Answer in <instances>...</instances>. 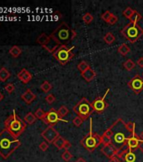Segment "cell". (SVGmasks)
<instances>
[{"label":"cell","mask_w":143,"mask_h":162,"mask_svg":"<svg viewBox=\"0 0 143 162\" xmlns=\"http://www.w3.org/2000/svg\"><path fill=\"white\" fill-rule=\"evenodd\" d=\"M135 132L136 131L132 132L128 128L127 123L125 122L122 118H118L104 133L111 138V144L119 152L127 148L128 140L132 137Z\"/></svg>","instance_id":"cell-1"},{"label":"cell","mask_w":143,"mask_h":162,"mask_svg":"<svg viewBox=\"0 0 143 162\" xmlns=\"http://www.w3.org/2000/svg\"><path fill=\"white\" fill-rule=\"evenodd\" d=\"M21 145L20 140L4 128L0 132V156L8 159Z\"/></svg>","instance_id":"cell-2"},{"label":"cell","mask_w":143,"mask_h":162,"mask_svg":"<svg viewBox=\"0 0 143 162\" xmlns=\"http://www.w3.org/2000/svg\"><path fill=\"white\" fill-rule=\"evenodd\" d=\"M4 125L6 129L9 131L16 138L20 136L26 128V122L16 114L15 111H14L13 114L6 119Z\"/></svg>","instance_id":"cell-3"},{"label":"cell","mask_w":143,"mask_h":162,"mask_svg":"<svg viewBox=\"0 0 143 162\" xmlns=\"http://www.w3.org/2000/svg\"><path fill=\"white\" fill-rule=\"evenodd\" d=\"M51 37H54L57 42L61 43L72 41L74 37H76L77 33L75 31L72 30L66 22H62L60 26L51 33Z\"/></svg>","instance_id":"cell-4"},{"label":"cell","mask_w":143,"mask_h":162,"mask_svg":"<svg viewBox=\"0 0 143 162\" xmlns=\"http://www.w3.org/2000/svg\"><path fill=\"white\" fill-rule=\"evenodd\" d=\"M101 144V136L96 133H93V119L89 122V132L86 136L80 141V144L88 152H93Z\"/></svg>","instance_id":"cell-5"},{"label":"cell","mask_w":143,"mask_h":162,"mask_svg":"<svg viewBox=\"0 0 143 162\" xmlns=\"http://www.w3.org/2000/svg\"><path fill=\"white\" fill-rule=\"evenodd\" d=\"M116 156L120 162H143V149L142 147L134 150L125 148L118 152Z\"/></svg>","instance_id":"cell-6"},{"label":"cell","mask_w":143,"mask_h":162,"mask_svg":"<svg viewBox=\"0 0 143 162\" xmlns=\"http://www.w3.org/2000/svg\"><path fill=\"white\" fill-rule=\"evenodd\" d=\"M121 34L131 43H134L143 36V29L138 24L129 23L121 31Z\"/></svg>","instance_id":"cell-7"},{"label":"cell","mask_w":143,"mask_h":162,"mask_svg":"<svg viewBox=\"0 0 143 162\" xmlns=\"http://www.w3.org/2000/svg\"><path fill=\"white\" fill-rule=\"evenodd\" d=\"M74 46L71 47H68L65 44H61L60 47L57 48L56 52L52 55L56 58V61L61 65H65L68 62H70L72 58H73L74 54L72 52V50L74 49Z\"/></svg>","instance_id":"cell-8"},{"label":"cell","mask_w":143,"mask_h":162,"mask_svg":"<svg viewBox=\"0 0 143 162\" xmlns=\"http://www.w3.org/2000/svg\"><path fill=\"white\" fill-rule=\"evenodd\" d=\"M72 111L84 121L88 119L93 112V108L92 103L89 102L87 98H82L75 106H73Z\"/></svg>","instance_id":"cell-9"},{"label":"cell","mask_w":143,"mask_h":162,"mask_svg":"<svg viewBox=\"0 0 143 162\" xmlns=\"http://www.w3.org/2000/svg\"><path fill=\"white\" fill-rule=\"evenodd\" d=\"M42 121L48 126H52V127L55 124H56L58 122H68L67 120H65V119L61 118V117L59 116V114H58L57 111L53 109V108H51V110L46 112V117H45V118Z\"/></svg>","instance_id":"cell-10"},{"label":"cell","mask_w":143,"mask_h":162,"mask_svg":"<svg viewBox=\"0 0 143 162\" xmlns=\"http://www.w3.org/2000/svg\"><path fill=\"white\" fill-rule=\"evenodd\" d=\"M109 92V89H108L105 91V93L104 94L103 96L97 97L93 102H91L93 108V111H96L98 113H102L107 108L109 104L105 101V97H106V95H107Z\"/></svg>","instance_id":"cell-11"},{"label":"cell","mask_w":143,"mask_h":162,"mask_svg":"<svg viewBox=\"0 0 143 162\" xmlns=\"http://www.w3.org/2000/svg\"><path fill=\"white\" fill-rule=\"evenodd\" d=\"M59 136V133L52 126H48L41 133V137L46 140V142H48V144H53V142Z\"/></svg>","instance_id":"cell-12"},{"label":"cell","mask_w":143,"mask_h":162,"mask_svg":"<svg viewBox=\"0 0 143 162\" xmlns=\"http://www.w3.org/2000/svg\"><path fill=\"white\" fill-rule=\"evenodd\" d=\"M129 88L132 89L136 94H139L143 90V78L137 74L128 82Z\"/></svg>","instance_id":"cell-13"},{"label":"cell","mask_w":143,"mask_h":162,"mask_svg":"<svg viewBox=\"0 0 143 162\" xmlns=\"http://www.w3.org/2000/svg\"><path fill=\"white\" fill-rule=\"evenodd\" d=\"M143 144V140L141 139V138L139 135H136V132L133 133L132 137L128 140L127 143V148L131 149V150H134V149H137L139 147H141V144Z\"/></svg>","instance_id":"cell-14"},{"label":"cell","mask_w":143,"mask_h":162,"mask_svg":"<svg viewBox=\"0 0 143 162\" xmlns=\"http://www.w3.org/2000/svg\"><path fill=\"white\" fill-rule=\"evenodd\" d=\"M101 153L104 155L109 158V159H112L113 157L116 156L118 151L115 150V148L113 146L112 144H109V145H104L101 149Z\"/></svg>","instance_id":"cell-15"},{"label":"cell","mask_w":143,"mask_h":162,"mask_svg":"<svg viewBox=\"0 0 143 162\" xmlns=\"http://www.w3.org/2000/svg\"><path fill=\"white\" fill-rule=\"evenodd\" d=\"M50 37H51V40H50V42H48L46 46L43 47H44L46 50H47L48 52H51V53L53 54V53L57 50V48L61 46V44H60V42H57L54 37H52L51 36H50Z\"/></svg>","instance_id":"cell-16"},{"label":"cell","mask_w":143,"mask_h":162,"mask_svg":"<svg viewBox=\"0 0 143 162\" xmlns=\"http://www.w3.org/2000/svg\"><path fill=\"white\" fill-rule=\"evenodd\" d=\"M17 76H18L19 79L22 81L24 84H28L32 78V74L28 70H26V68L21 69V71L18 73Z\"/></svg>","instance_id":"cell-17"},{"label":"cell","mask_w":143,"mask_h":162,"mask_svg":"<svg viewBox=\"0 0 143 162\" xmlns=\"http://www.w3.org/2000/svg\"><path fill=\"white\" fill-rule=\"evenodd\" d=\"M36 95L30 89H28L25 93L21 95V99L23 100L26 104H31L36 100Z\"/></svg>","instance_id":"cell-18"},{"label":"cell","mask_w":143,"mask_h":162,"mask_svg":"<svg viewBox=\"0 0 143 162\" xmlns=\"http://www.w3.org/2000/svg\"><path fill=\"white\" fill-rule=\"evenodd\" d=\"M81 75H82V78H84L87 82H90V81H92L93 79L96 77V72L90 68L89 69L86 70L85 72L81 73Z\"/></svg>","instance_id":"cell-19"},{"label":"cell","mask_w":143,"mask_h":162,"mask_svg":"<svg viewBox=\"0 0 143 162\" xmlns=\"http://www.w3.org/2000/svg\"><path fill=\"white\" fill-rule=\"evenodd\" d=\"M50 40H51V37L50 36H47L46 33H42L37 38V42L42 47H45L46 44L50 42Z\"/></svg>","instance_id":"cell-20"},{"label":"cell","mask_w":143,"mask_h":162,"mask_svg":"<svg viewBox=\"0 0 143 162\" xmlns=\"http://www.w3.org/2000/svg\"><path fill=\"white\" fill-rule=\"evenodd\" d=\"M130 52H131V48L125 43H123L122 45H120V47H118V52L121 56H126Z\"/></svg>","instance_id":"cell-21"},{"label":"cell","mask_w":143,"mask_h":162,"mask_svg":"<svg viewBox=\"0 0 143 162\" xmlns=\"http://www.w3.org/2000/svg\"><path fill=\"white\" fill-rule=\"evenodd\" d=\"M103 40H104V42H105L106 44H108V45H111V44H113V43L115 42V37L113 35V33H111V32H108V33H106V34L104 36Z\"/></svg>","instance_id":"cell-22"},{"label":"cell","mask_w":143,"mask_h":162,"mask_svg":"<svg viewBox=\"0 0 143 162\" xmlns=\"http://www.w3.org/2000/svg\"><path fill=\"white\" fill-rule=\"evenodd\" d=\"M65 141H66V139H65L63 137L59 136L55 141L53 142V144H54V146L56 147V149H58V150H62V149H63Z\"/></svg>","instance_id":"cell-23"},{"label":"cell","mask_w":143,"mask_h":162,"mask_svg":"<svg viewBox=\"0 0 143 162\" xmlns=\"http://www.w3.org/2000/svg\"><path fill=\"white\" fill-rule=\"evenodd\" d=\"M21 52L22 50L18 46H14L9 49V54L13 58H18L21 54Z\"/></svg>","instance_id":"cell-24"},{"label":"cell","mask_w":143,"mask_h":162,"mask_svg":"<svg viewBox=\"0 0 143 162\" xmlns=\"http://www.w3.org/2000/svg\"><path fill=\"white\" fill-rule=\"evenodd\" d=\"M9 76H10V73L5 68H2L0 69V81L4 82L9 78Z\"/></svg>","instance_id":"cell-25"},{"label":"cell","mask_w":143,"mask_h":162,"mask_svg":"<svg viewBox=\"0 0 143 162\" xmlns=\"http://www.w3.org/2000/svg\"><path fill=\"white\" fill-rule=\"evenodd\" d=\"M123 67L127 71H131L136 67V63H134L132 59H127L125 63H123Z\"/></svg>","instance_id":"cell-26"},{"label":"cell","mask_w":143,"mask_h":162,"mask_svg":"<svg viewBox=\"0 0 143 162\" xmlns=\"http://www.w3.org/2000/svg\"><path fill=\"white\" fill-rule=\"evenodd\" d=\"M36 120V117L35 114H33L32 112H29V113H27L26 116L25 117V122H26L27 124H29V125H31V124H33Z\"/></svg>","instance_id":"cell-27"},{"label":"cell","mask_w":143,"mask_h":162,"mask_svg":"<svg viewBox=\"0 0 143 162\" xmlns=\"http://www.w3.org/2000/svg\"><path fill=\"white\" fill-rule=\"evenodd\" d=\"M142 19V15L138 12V11H135V13L133 14V15L131 17L130 21H131V23H133V24H138V22L141 21Z\"/></svg>","instance_id":"cell-28"},{"label":"cell","mask_w":143,"mask_h":162,"mask_svg":"<svg viewBox=\"0 0 143 162\" xmlns=\"http://www.w3.org/2000/svg\"><path fill=\"white\" fill-rule=\"evenodd\" d=\"M89 68H90V66H89V64L86 61H82L81 63H79L77 64V69L81 72V73L85 72L86 70L89 69Z\"/></svg>","instance_id":"cell-29"},{"label":"cell","mask_w":143,"mask_h":162,"mask_svg":"<svg viewBox=\"0 0 143 162\" xmlns=\"http://www.w3.org/2000/svg\"><path fill=\"white\" fill-rule=\"evenodd\" d=\"M82 21L85 23V24H87V25H89L90 23H92V21H93V16L92 15V14L91 13H86V14H84L82 17Z\"/></svg>","instance_id":"cell-30"},{"label":"cell","mask_w":143,"mask_h":162,"mask_svg":"<svg viewBox=\"0 0 143 162\" xmlns=\"http://www.w3.org/2000/svg\"><path fill=\"white\" fill-rule=\"evenodd\" d=\"M57 112H58L59 116L62 118L69 113V109L66 107V106H61V107L57 110Z\"/></svg>","instance_id":"cell-31"},{"label":"cell","mask_w":143,"mask_h":162,"mask_svg":"<svg viewBox=\"0 0 143 162\" xmlns=\"http://www.w3.org/2000/svg\"><path fill=\"white\" fill-rule=\"evenodd\" d=\"M101 144L103 145H109L112 144V140L111 138L109 136L106 135L105 133H103V135L101 136Z\"/></svg>","instance_id":"cell-32"},{"label":"cell","mask_w":143,"mask_h":162,"mask_svg":"<svg viewBox=\"0 0 143 162\" xmlns=\"http://www.w3.org/2000/svg\"><path fill=\"white\" fill-rule=\"evenodd\" d=\"M41 89H42L45 93H47V92H49V91L52 89V85H51V83H49L48 81H44V82L41 84Z\"/></svg>","instance_id":"cell-33"},{"label":"cell","mask_w":143,"mask_h":162,"mask_svg":"<svg viewBox=\"0 0 143 162\" xmlns=\"http://www.w3.org/2000/svg\"><path fill=\"white\" fill-rule=\"evenodd\" d=\"M135 11L133 9H131V7H127L125 10L123 11V15L125 16V18H127V19H131V17L133 15V14L135 13Z\"/></svg>","instance_id":"cell-34"},{"label":"cell","mask_w":143,"mask_h":162,"mask_svg":"<svg viewBox=\"0 0 143 162\" xmlns=\"http://www.w3.org/2000/svg\"><path fill=\"white\" fill-rule=\"evenodd\" d=\"M61 158H62L63 161L68 162L72 159V153L69 150H65L62 153V155H61Z\"/></svg>","instance_id":"cell-35"},{"label":"cell","mask_w":143,"mask_h":162,"mask_svg":"<svg viewBox=\"0 0 143 162\" xmlns=\"http://www.w3.org/2000/svg\"><path fill=\"white\" fill-rule=\"evenodd\" d=\"M35 115H36V118L41 119V120H43V119L45 118V117H46V112L42 110L41 108H39V109H37L36 112H35Z\"/></svg>","instance_id":"cell-36"},{"label":"cell","mask_w":143,"mask_h":162,"mask_svg":"<svg viewBox=\"0 0 143 162\" xmlns=\"http://www.w3.org/2000/svg\"><path fill=\"white\" fill-rule=\"evenodd\" d=\"M113 14L111 12H109V11H105L104 14H103L102 15H101V19H102L103 21H104V22H107L109 23V21L110 20V18L112 17Z\"/></svg>","instance_id":"cell-37"},{"label":"cell","mask_w":143,"mask_h":162,"mask_svg":"<svg viewBox=\"0 0 143 162\" xmlns=\"http://www.w3.org/2000/svg\"><path fill=\"white\" fill-rule=\"evenodd\" d=\"M82 122H83V120L78 116L75 117L73 118V120H72V123H73V125L75 126V127H80L82 124Z\"/></svg>","instance_id":"cell-38"},{"label":"cell","mask_w":143,"mask_h":162,"mask_svg":"<svg viewBox=\"0 0 143 162\" xmlns=\"http://www.w3.org/2000/svg\"><path fill=\"white\" fill-rule=\"evenodd\" d=\"M46 101L48 103V104H52V103H54L55 101H56V97L54 96V95L52 94H49L47 95L46 96Z\"/></svg>","instance_id":"cell-39"},{"label":"cell","mask_w":143,"mask_h":162,"mask_svg":"<svg viewBox=\"0 0 143 162\" xmlns=\"http://www.w3.org/2000/svg\"><path fill=\"white\" fill-rule=\"evenodd\" d=\"M39 148H40V150H41V151H46L48 150V148H49V144L45 141L41 142V144H40V145H39Z\"/></svg>","instance_id":"cell-40"},{"label":"cell","mask_w":143,"mask_h":162,"mask_svg":"<svg viewBox=\"0 0 143 162\" xmlns=\"http://www.w3.org/2000/svg\"><path fill=\"white\" fill-rule=\"evenodd\" d=\"M5 90L8 92V93H9V94H11V93H13L14 91H15V85L13 84H11V83H9V84H8L7 85H6L5 87Z\"/></svg>","instance_id":"cell-41"},{"label":"cell","mask_w":143,"mask_h":162,"mask_svg":"<svg viewBox=\"0 0 143 162\" xmlns=\"http://www.w3.org/2000/svg\"><path fill=\"white\" fill-rule=\"evenodd\" d=\"M117 21H118L117 16L115 15H113L112 17L110 18V20H109V23H108V24H109V25L113 26V25H115V23H117Z\"/></svg>","instance_id":"cell-42"},{"label":"cell","mask_w":143,"mask_h":162,"mask_svg":"<svg viewBox=\"0 0 143 162\" xmlns=\"http://www.w3.org/2000/svg\"><path fill=\"white\" fill-rule=\"evenodd\" d=\"M72 147V144L68 140H66L65 141V144H64V146H63V150H69V149Z\"/></svg>","instance_id":"cell-43"},{"label":"cell","mask_w":143,"mask_h":162,"mask_svg":"<svg viewBox=\"0 0 143 162\" xmlns=\"http://www.w3.org/2000/svg\"><path fill=\"white\" fill-rule=\"evenodd\" d=\"M136 64H137L140 68H143V57H141V58H138Z\"/></svg>","instance_id":"cell-44"},{"label":"cell","mask_w":143,"mask_h":162,"mask_svg":"<svg viewBox=\"0 0 143 162\" xmlns=\"http://www.w3.org/2000/svg\"><path fill=\"white\" fill-rule=\"evenodd\" d=\"M109 162H120V161L119 160V158L117 156L113 157L112 159H109Z\"/></svg>","instance_id":"cell-45"},{"label":"cell","mask_w":143,"mask_h":162,"mask_svg":"<svg viewBox=\"0 0 143 162\" xmlns=\"http://www.w3.org/2000/svg\"><path fill=\"white\" fill-rule=\"evenodd\" d=\"M75 162H87V161H85V160H84L83 158L80 157V158H78V159H77V161H76Z\"/></svg>","instance_id":"cell-46"},{"label":"cell","mask_w":143,"mask_h":162,"mask_svg":"<svg viewBox=\"0 0 143 162\" xmlns=\"http://www.w3.org/2000/svg\"><path fill=\"white\" fill-rule=\"evenodd\" d=\"M139 137L141 138V139H142V140H143V131H142V132H141V133H140Z\"/></svg>","instance_id":"cell-47"},{"label":"cell","mask_w":143,"mask_h":162,"mask_svg":"<svg viewBox=\"0 0 143 162\" xmlns=\"http://www.w3.org/2000/svg\"><path fill=\"white\" fill-rule=\"evenodd\" d=\"M3 98H4V95H3V94H2V93L0 92V101H1L2 100H3Z\"/></svg>","instance_id":"cell-48"},{"label":"cell","mask_w":143,"mask_h":162,"mask_svg":"<svg viewBox=\"0 0 143 162\" xmlns=\"http://www.w3.org/2000/svg\"><path fill=\"white\" fill-rule=\"evenodd\" d=\"M142 76H143V73H142Z\"/></svg>","instance_id":"cell-49"}]
</instances>
